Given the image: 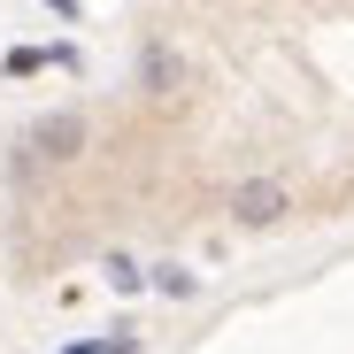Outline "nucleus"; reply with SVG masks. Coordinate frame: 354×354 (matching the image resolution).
Instances as JSON below:
<instances>
[{"label": "nucleus", "mask_w": 354, "mask_h": 354, "mask_svg": "<svg viewBox=\"0 0 354 354\" xmlns=\"http://www.w3.org/2000/svg\"><path fill=\"white\" fill-rule=\"evenodd\" d=\"M115 162L193 216L354 201V0H185L147 46Z\"/></svg>", "instance_id": "obj_1"}]
</instances>
